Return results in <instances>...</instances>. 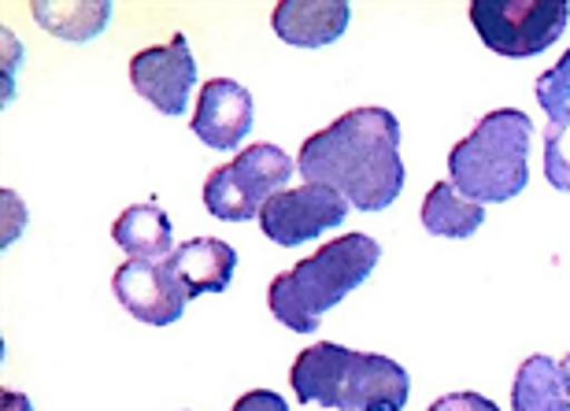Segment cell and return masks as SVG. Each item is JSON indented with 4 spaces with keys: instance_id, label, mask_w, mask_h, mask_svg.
Segmentation results:
<instances>
[{
    "instance_id": "cell-1",
    "label": "cell",
    "mask_w": 570,
    "mask_h": 411,
    "mask_svg": "<svg viewBox=\"0 0 570 411\" xmlns=\"http://www.w3.org/2000/svg\"><path fill=\"white\" fill-rule=\"evenodd\" d=\"M304 182L330 186L360 212H382L404 193L401 123L385 108H356L301 145Z\"/></svg>"
},
{
    "instance_id": "cell-2",
    "label": "cell",
    "mask_w": 570,
    "mask_h": 411,
    "mask_svg": "<svg viewBox=\"0 0 570 411\" xmlns=\"http://www.w3.org/2000/svg\"><path fill=\"white\" fill-rule=\"evenodd\" d=\"M293 393L304 404L334 411H404L412 382L407 371L379 352H356L334 341H318L293 360Z\"/></svg>"
},
{
    "instance_id": "cell-3",
    "label": "cell",
    "mask_w": 570,
    "mask_h": 411,
    "mask_svg": "<svg viewBox=\"0 0 570 411\" xmlns=\"http://www.w3.org/2000/svg\"><path fill=\"white\" fill-rule=\"evenodd\" d=\"M382 245L367 234H345L337 242L318 248L315 256L301 260L296 267L275 274L267 285V304L278 323L296 334H312L323 312L341 304L345 296L371 278L379 267Z\"/></svg>"
},
{
    "instance_id": "cell-4",
    "label": "cell",
    "mask_w": 570,
    "mask_h": 411,
    "mask_svg": "<svg viewBox=\"0 0 570 411\" xmlns=\"http://www.w3.org/2000/svg\"><path fill=\"white\" fill-rule=\"evenodd\" d=\"M530 137L533 123L519 108H497L449 153L452 186L474 204L511 200L530 182Z\"/></svg>"
},
{
    "instance_id": "cell-5",
    "label": "cell",
    "mask_w": 570,
    "mask_h": 411,
    "mask_svg": "<svg viewBox=\"0 0 570 411\" xmlns=\"http://www.w3.org/2000/svg\"><path fill=\"white\" fill-rule=\"evenodd\" d=\"M293 178V159L278 145H248L204 182V208L223 223H248Z\"/></svg>"
},
{
    "instance_id": "cell-6",
    "label": "cell",
    "mask_w": 570,
    "mask_h": 411,
    "mask_svg": "<svg viewBox=\"0 0 570 411\" xmlns=\"http://www.w3.org/2000/svg\"><path fill=\"white\" fill-rule=\"evenodd\" d=\"M471 22L489 49L508 60H527L560 41L570 22L567 0H474Z\"/></svg>"
},
{
    "instance_id": "cell-7",
    "label": "cell",
    "mask_w": 570,
    "mask_h": 411,
    "mask_svg": "<svg viewBox=\"0 0 570 411\" xmlns=\"http://www.w3.org/2000/svg\"><path fill=\"white\" fill-rule=\"evenodd\" d=\"M348 215V200L341 197L337 189L330 186H315V182H304L301 189H282L275 193L264 212H259V226L275 245H304L312 237L334 231V226L345 223Z\"/></svg>"
},
{
    "instance_id": "cell-8",
    "label": "cell",
    "mask_w": 570,
    "mask_h": 411,
    "mask_svg": "<svg viewBox=\"0 0 570 411\" xmlns=\"http://www.w3.org/2000/svg\"><path fill=\"white\" fill-rule=\"evenodd\" d=\"M111 293L127 312L148 326H170L186 312V290L167 260H130L111 278Z\"/></svg>"
},
{
    "instance_id": "cell-9",
    "label": "cell",
    "mask_w": 570,
    "mask_h": 411,
    "mask_svg": "<svg viewBox=\"0 0 570 411\" xmlns=\"http://www.w3.org/2000/svg\"><path fill=\"white\" fill-rule=\"evenodd\" d=\"M130 82L148 105H156V111H164V116H186L189 89L197 86V63H193L186 33H175L167 45H156V49L134 56Z\"/></svg>"
},
{
    "instance_id": "cell-10",
    "label": "cell",
    "mask_w": 570,
    "mask_h": 411,
    "mask_svg": "<svg viewBox=\"0 0 570 411\" xmlns=\"http://www.w3.org/2000/svg\"><path fill=\"white\" fill-rule=\"evenodd\" d=\"M253 130V94L234 78H212L200 89L193 134L208 148H237Z\"/></svg>"
},
{
    "instance_id": "cell-11",
    "label": "cell",
    "mask_w": 570,
    "mask_h": 411,
    "mask_svg": "<svg viewBox=\"0 0 570 411\" xmlns=\"http://www.w3.org/2000/svg\"><path fill=\"white\" fill-rule=\"evenodd\" d=\"M352 8L345 0H282L271 16V27L285 45L318 49V45L337 41L348 27Z\"/></svg>"
},
{
    "instance_id": "cell-12",
    "label": "cell",
    "mask_w": 570,
    "mask_h": 411,
    "mask_svg": "<svg viewBox=\"0 0 570 411\" xmlns=\"http://www.w3.org/2000/svg\"><path fill=\"white\" fill-rule=\"evenodd\" d=\"M167 264L193 301V296H204V293L230 290V278L237 271V253L226 242H219V237H193V242L178 245L175 253L167 256Z\"/></svg>"
},
{
    "instance_id": "cell-13",
    "label": "cell",
    "mask_w": 570,
    "mask_h": 411,
    "mask_svg": "<svg viewBox=\"0 0 570 411\" xmlns=\"http://www.w3.org/2000/svg\"><path fill=\"white\" fill-rule=\"evenodd\" d=\"M111 237L130 260H167L175 253L170 219L159 204H134L111 226Z\"/></svg>"
},
{
    "instance_id": "cell-14",
    "label": "cell",
    "mask_w": 570,
    "mask_h": 411,
    "mask_svg": "<svg viewBox=\"0 0 570 411\" xmlns=\"http://www.w3.org/2000/svg\"><path fill=\"white\" fill-rule=\"evenodd\" d=\"M482 223H485L482 204L463 197L452 182H438V186H430L426 200H423L426 234H433V237H471Z\"/></svg>"
},
{
    "instance_id": "cell-15",
    "label": "cell",
    "mask_w": 570,
    "mask_h": 411,
    "mask_svg": "<svg viewBox=\"0 0 570 411\" xmlns=\"http://www.w3.org/2000/svg\"><path fill=\"white\" fill-rule=\"evenodd\" d=\"M511 408L515 411H570L563 393L560 360L552 356H530L515 374L511 385Z\"/></svg>"
},
{
    "instance_id": "cell-16",
    "label": "cell",
    "mask_w": 570,
    "mask_h": 411,
    "mask_svg": "<svg viewBox=\"0 0 570 411\" xmlns=\"http://www.w3.org/2000/svg\"><path fill=\"white\" fill-rule=\"evenodd\" d=\"M111 16V4H33V19L45 30H52L56 38H94L105 30V22Z\"/></svg>"
},
{
    "instance_id": "cell-17",
    "label": "cell",
    "mask_w": 570,
    "mask_h": 411,
    "mask_svg": "<svg viewBox=\"0 0 570 411\" xmlns=\"http://www.w3.org/2000/svg\"><path fill=\"white\" fill-rule=\"evenodd\" d=\"M544 178L570 193V108L552 116L544 127Z\"/></svg>"
},
{
    "instance_id": "cell-18",
    "label": "cell",
    "mask_w": 570,
    "mask_h": 411,
    "mask_svg": "<svg viewBox=\"0 0 570 411\" xmlns=\"http://www.w3.org/2000/svg\"><path fill=\"white\" fill-rule=\"evenodd\" d=\"M538 105L549 111V119L560 116L563 108H570V52L552 71H544L538 78Z\"/></svg>"
},
{
    "instance_id": "cell-19",
    "label": "cell",
    "mask_w": 570,
    "mask_h": 411,
    "mask_svg": "<svg viewBox=\"0 0 570 411\" xmlns=\"http://www.w3.org/2000/svg\"><path fill=\"white\" fill-rule=\"evenodd\" d=\"M430 411H500L493 401H485L482 393H449L441 401H433Z\"/></svg>"
},
{
    "instance_id": "cell-20",
    "label": "cell",
    "mask_w": 570,
    "mask_h": 411,
    "mask_svg": "<svg viewBox=\"0 0 570 411\" xmlns=\"http://www.w3.org/2000/svg\"><path fill=\"white\" fill-rule=\"evenodd\" d=\"M230 411H289V404L271 390H253V393L237 397V404Z\"/></svg>"
},
{
    "instance_id": "cell-21",
    "label": "cell",
    "mask_w": 570,
    "mask_h": 411,
    "mask_svg": "<svg viewBox=\"0 0 570 411\" xmlns=\"http://www.w3.org/2000/svg\"><path fill=\"white\" fill-rule=\"evenodd\" d=\"M560 374H563V393H567V404H570V352L560 360Z\"/></svg>"
}]
</instances>
